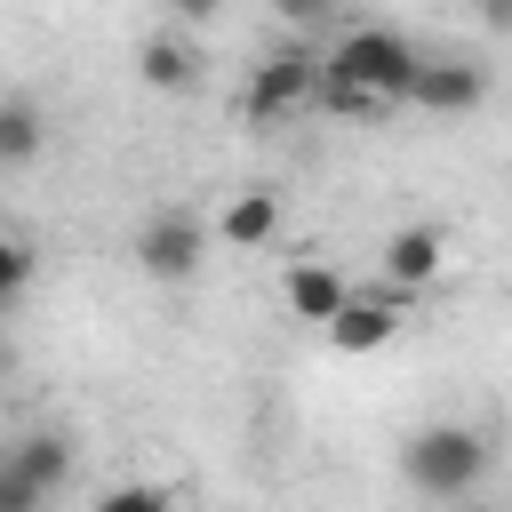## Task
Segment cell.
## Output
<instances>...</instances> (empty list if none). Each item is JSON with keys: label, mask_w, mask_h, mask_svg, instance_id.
Returning <instances> with one entry per match:
<instances>
[{"label": "cell", "mask_w": 512, "mask_h": 512, "mask_svg": "<svg viewBox=\"0 0 512 512\" xmlns=\"http://www.w3.org/2000/svg\"><path fill=\"white\" fill-rule=\"evenodd\" d=\"M424 48L392 24H352L320 48V80H312V104L336 112V120H384L408 104V80H416Z\"/></svg>", "instance_id": "6da1fadb"}, {"label": "cell", "mask_w": 512, "mask_h": 512, "mask_svg": "<svg viewBox=\"0 0 512 512\" xmlns=\"http://www.w3.org/2000/svg\"><path fill=\"white\" fill-rule=\"evenodd\" d=\"M488 464H496V448H488L480 424H416L400 440V480L424 504H448V512L472 504V488L488 480Z\"/></svg>", "instance_id": "7a4b0ae2"}, {"label": "cell", "mask_w": 512, "mask_h": 512, "mask_svg": "<svg viewBox=\"0 0 512 512\" xmlns=\"http://www.w3.org/2000/svg\"><path fill=\"white\" fill-rule=\"evenodd\" d=\"M136 272L144 280H160V288H184L200 264H208V224L192 216V208H152L144 224H136Z\"/></svg>", "instance_id": "3957f363"}, {"label": "cell", "mask_w": 512, "mask_h": 512, "mask_svg": "<svg viewBox=\"0 0 512 512\" xmlns=\"http://www.w3.org/2000/svg\"><path fill=\"white\" fill-rule=\"evenodd\" d=\"M312 80H320V48H272V56L248 72L240 112H248L256 128H280L288 112H304V104H312Z\"/></svg>", "instance_id": "277c9868"}, {"label": "cell", "mask_w": 512, "mask_h": 512, "mask_svg": "<svg viewBox=\"0 0 512 512\" xmlns=\"http://www.w3.org/2000/svg\"><path fill=\"white\" fill-rule=\"evenodd\" d=\"M408 104H416V112H432V120H464V112H480V104H488V72H480V64H464V56H424V64H416V80H408Z\"/></svg>", "instance_id": "5b68a950"}, {"label": "cell", "mask_w": 512, "mask_h": 512, "mask_svg": "<svg viewBox=\"0 0 512 512\" xmlns=\"http://www.w3.org/2000/svg\"><path fill=\"white\" fill-rule=\"evenodd\" d=\"M400 320H408V296H392V288H352V304L320 328L336 352H384L392 336H400Z\"/></svg>", "instance_id": "8992f818"}, {"label": "cell", "mask_w": 512, "mask_h": 512, "mask_svg": "<svg viewBox=\"0 0 512 512\" xmlns=\"http://www.w3.org/2000/svg\"><path fill=\"white\" fill-rule=\"evenodd\" d=\"M440 264H448V232H440V224H400V232L384 240V288H392V296L432 288Z\"/></svg>", "instance_id": "52a82bcc"}, {"label": "cell", "mask_w": 512, "mask_h": 512, "mask_svg": "<svg viewBox=\"0 0 512 512\" xmlns=\"http://www.w3.org/2000/svg\"><path fill=\"white\" fill-rule=\"evenodd\" d=\"M280 304H288V320H312V328H328V320L352 304V280H344L336 264L304 256V264H288V280H280Z\"/></svg>", "instance_id": "ba28073f"}, {"label": "cell", "mask_w": 512, "mask_h": 512, "mask_svg": "<svg viewBox=\"0 0 512 512\" xmlns=\"http://www.w3.org/2000/svg\"><path fill=\"white\" fill-rule=\"evenodd\" d=\"M272 232H280V192H264V184L232 192L224 216H216V240L224 248H272Z\"/></svg>", "instance_id": "9c48e42d"}, {"label": "cell", "mask_w": 512, "mask_h": 512, "mask_svg": "<svg viewBox=\"0 0 512 512\" xmlns=\"http://www.w3.org/2000/svg\"><path fill=\"white\" fill-rule=\"evenodd\" d=\"M0 464L48 496V488H64V480H72V440H64V432H24L16 448H0Z\"/></svg>", "instance_id": "30bf717a"}, {"label": "cell", "mask_w": 512, "mask_h": 512, "mask_svg": "<svg viewBox=\"0 0 512 512\" xmlns=\"http://www.w3.org/2000/svg\"><path fill=\"white\" fill-rule=\"evenodd\" d=\"M136 72H144V88H160V96H184V88L200 80V56H192V40H176V32H152Z\"/></svg>", "instance_id": "8fae6325"}, {"label": "cell", "mask_w": 512, "mask_h": 512, "mask_svg": "<svg viewBox=\"0 0 512 512\" xmlns=\"http://www.w3.org/2000/svg\"><path fill=\"white\" fill-rule=\"evenodd\" d=\"M40 136H48V128H40L32 104H0V168H24V160L40 152Z\"/></svg>", "instance_id": "7c38bea8"}, {"label": "cell", "mask_w": 512, "mask_h": 512, "mask_svg": "<svg viewBox=\"0 0 512 512\" xmlns=\"http://www.w3.org/2000/svg\"><path fill=\"white\" fill-rule=\"evenodd\" d=\"M24 288H32V248L16 232H0V320L24 304Z\"/></svg>", "instance_id": "4fadbf2b"}, {"label": "cell", "mask_w": 512, "mask_h": 512, "mask_svg": "<svg viewBox=\"0 0 512 512\" xmlns=\"http://www.w3.org/2000/svg\"><path fill=\"white\" fill-rule=\"evenodd\" d=\"M96 512H176V496H168V488H152V480H120V488H104V496H96Z\"/></svg>", "instance_id": "5bb4252c"}, {"label": "cell", "mask_w": 512, "mask_h": 512, "mask_svg": "<svg viewBox=\"0 0 512 512\" xmlns=\"http://www.w3.org/2000/svg\"><path fill=\"white\" fill-rule=\"evenodd\" d=\"M40 504H48V496H40L32 480H16V472L0 464V512H40Z\"/></svg>", "instance_id": "9a60e30c"}, {"label": "cell", "mask_w": 512, "mask_h": 512, "mask_svg": "<svg viewBox=\"0 0 512 512\" xmlns=\"http://www.w3.org/2000/svg\"><path fill=\"white\" fill-rule=\"evenodd\" d=\"M456 512H488V504H456Z\"/></svg>", "instance_id": "2e32d148"}, {"label": "cell", "mask_w": 512, "mask_h": 512, "mask_svg": "<svg viewBox=\"0 0 512 512\" xmlns=\"http://www.w3.org/2000/svg\"><path fill=\"white\" fill-rule=\"evenodd\" d=\"M0 368H8V352H0Z\"/></svg>", "instance_id": "e0dca14e"}]
</instances>
